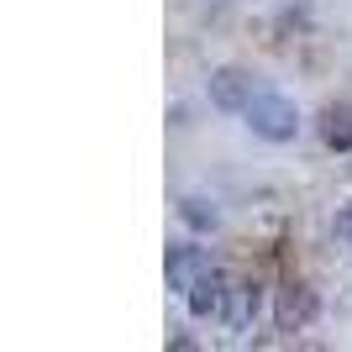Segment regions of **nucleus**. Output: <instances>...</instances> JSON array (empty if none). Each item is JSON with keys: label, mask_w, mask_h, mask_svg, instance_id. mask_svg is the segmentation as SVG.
<instances>
[{"label": "nucleus", "mask_w": 352, "mask_h": 352, "mask_svg": "<svg viewBox=\"0 0 352 352\" xmlns=\"http://www.w3.org/2000/svg\"><path fill=\"white\" fill-rule=\"evenodd\" d=\"M242 116H248V126L263 137V142H294V132H300V111H294V100L279 95V89H258Z\"/></svg>", "instance_id": "1"}, {"label": "nucleus", "mask_w": 352, "mask_h": 352, "mask_svg": "<svg viewBox=\"0 0 352 352\" xmlns=\"http://www.w3.org/2000/svg\"><path fill=\"white\" fill-rule=\"evenodd\" d=\"M316 310H321V300H316V289L300 279H289L279 289V305H274V321H279V331H305L310 321H316Z\"/></svg>", "instance_id": "2"}, {"label": "nucleus", "mask_w": 352, "mask_h": 352, "mask_svg": "<svg viewBox=\"0 0 352 352\" xmlns=\"http://www.w3.org/2000/svg\"><path fill=\"white\" fill-rule=\"evenodd\" d=\"M252 95H258V89H252V74L248 69L226 63V69L210 74V105H216V111H248Z\"/></svg>", "instance_id": "3"}, {"label": "nucleus", "mask_w": 352, "mask_h": 352, "mask_svg": "<svg viewBox=\"0 0 352 352\" xmlns=\"http://www.w3.org/2000/svg\"><path fill=\"white\" fill-rule=\"evenodd\" d=\"M258 310H263V289L252 279H232L226 284V310H221V321L232 326V331H248L258 321Z\"/></svg>", "instance_id": "4"}, {"label": "nucleus", "mask_w": 352, "mask_h": 352, "mask_svg": "<svg viewBox=\"0 0 352 352\" xmlns=\"http://www.w3.org/2000/svg\"><path fill=\"white\" fill-rule=\"evenodd\" d=\"M163 274H168V289L190 294L195 279H206L210 274V258L200 248H168V263H163Z\"/></svg>", "instance_id": "5"}, {"label": "nucleus", "mask_w": 352, "mask_h": 352, "mask_svg": "<svg viewBox=\"0 0 352 352\" xmlns=\"http://www.w3.org/2000/svg\"><path fill=\"white\" fill-rule=\"evenodd\" d=\"M226 274H216L210 268L206 279H195V289L184 294V305H190V316H200V321H221V310H226Z\"/></svg>", "instance_id": "6"}, {"label": "nucleus", "mask_w": 352, "mask_h": 352, "mask_svg": "<svg viewBox=\"0 0 352 352\" xmlns=\"http://www.w3.org/2000/svg\"><path fill=\"white\" fill-rule=\"evenodd\" d=\"M321 142L347 153L352 147V105H326L321 111Z\"/></svg>", "instance_id": "7"}, {"label": "nucleus", "mask_w": 352, "mask_h": 352, "mask_svg": "<svg viewBox=\"0 0 352 352\" xmlns=\"http://www.w3.org/2000/svg\"><path fill=\"white\" fill-rule=\"evenodd\" d=\"M179 216H184V226H195V232H216V206H206V200H179Z\"/></svg>", "instance_id": "8"}]
</instances>
